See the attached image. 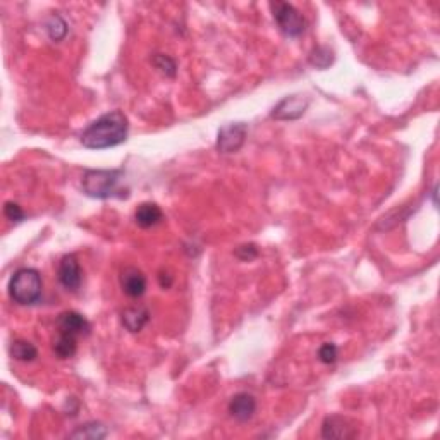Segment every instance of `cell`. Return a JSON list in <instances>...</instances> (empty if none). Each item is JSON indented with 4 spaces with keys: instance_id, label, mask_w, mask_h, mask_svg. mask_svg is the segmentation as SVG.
Returning a JSON list of instances; mask_svg holds the SVG:
<instances>
[{
    "instance_id": "6da1fadb",
    "label": "cell",
    "mask_w": 440,
    "mask_h": 440,
    "mask_svg": "<svg viewBox=\"0 0 440 440\" xmlns=\"http://www.w3.org/2000/svg\"><path fill=\"white\" fill-rule=\"evenodd\" d=\"M129 120L120 111H111L93 120L81 133L80 141L88 150H105L127 140Z\"/></svg>"
},
{
    "instance_id": "7a4b0ae2",
    "label": "cell",
    "mask_w": 440,
    "mask_h": 440,
    "mask_svg": "<svg viewBox=\"0 0 440 440\" xmlns=\"http://www.w3.org/2000/svg\"><path fill=\"white\" fill-rule=\"evenodd\" d=\"M124 172L120 169H88L83 174V193L97 200L108 198H127V190L120 187Z\"/></svg>"
},
{
    "instance_id": "3957f363",
    "label": "cell",
    "mask_w": 440,
    "mask_h": 440,
    "mask_svg": "<svg viewBox=\"0 0 440 440\" xmlns=\"http://www.w3.org/2000/svg\"><path fill=\"white\" fill-rule=\"evenodd\" d=\"M10 299L21 306H31L41 299L43 281L36 269H20L13 274L7 285Z\"/></svg>"
},
{
    "instance_id": "277c9868",
    "label": "cell",
    "mask_w": 440,
    "mask_h": 440,
    "mask_svg": "<svg viewBox=\"0 0 440 440\" xmlns=\"http://www.w3.org/2000/svg\"><path fill=\"white\" fill-rule=\"evenodd\" d=\"M272 9L274 21L277 22L279 29L289 38H298L306 31V20L303 14L296 9L292 3L288 2H272L270 3Z\"/></svg>"
},
{
    "instance_id": "5b68a950",
    "label": "cell",
    "mask_w": 440,
    "mask_h": 440,
    "mask_svg": "<svg viewBox=\"0 0 440 440\" xmlns=\"http://www.w3.org/2000/svg\"><path fill=\"white\" fill-rule=\"evenodd\" d=\"M248 126L244 122H232L225 124L219 129L217 136V150L220 153H236L243 148L246 141Z\"/></svg>"
},
{
    "instance_id": "8992f818",
    "label": "cell",
    "mask_w": 440,
    "mask_h": 440,
    "mask_svg": "<svg viewBox=\"0 0 440 440\" xmlns=\"http://www.w3.org/2000/svg\"><path fill=\"white\" fill-rule=\"evenodd\" d=\"M57 279L62 284L64 289L67 291H78L81 288L83 282V272L80 260H78L76 255H64L59 262L57 269Z\"/></svg>"
},
{
    "instance_id": "52a82bcc",
    "label": "cell",
    "mask_w": 440,
    "mask_h": 440,
    "mask_svg": "<svg viewBox=\"0 0 440 440\" xmlns=\"http://www.w3.org/2000/svg\"><path fill=\"white\" fill-rule=\"evenodd\" d=\"M55 330H57V334H66V336H73L80 339V337L90 336L92 325L81 313L71 310L62 311L59 315L57 322H55Z\"/></svg>"
},
{
    "instance_id": "ba28073f",
    "label": "cell",
    "mask_w": 440,
    "mask_h": 440,
    "mask_svg": "<svg viewBox=\"0 0 440 440\" xmlns=\"http://www.w3.org/2000/svg\"><path fill=\"white\" fill-rule=\"evenodd\" d=\"M323 439H355L358 437V427L351 420L341 415L327 416L322 423Z\"/></svg>"
},
{
    "instance_id": "9c48e42d",
    "label": "cell",
    "mask_w": 440,
    "mask_h": 440,
    "mask_svg": "<svg viewBox=\"0 0 440 440\" xmlns=\"http://www.w3.org/2000/svg\"><path fill=\"white\" fill-rule=\"evenodd\" d=\"M310 100L304 99L299 95H291L282 99L279 104L274 107L272 118L277 120H296L303 118L304 112H306Z\"/></svg>"
},
{
    "instance_id": "30bf717a",
    "label": "cell",
    "mask_w": 440,
    "mask_h": 440,
    "mask_svg": "<svg viewBox=\"0 0 440 440\" xmlns=\"http://www.w3.org/2000/svg\"><path fill=\"white\" fill-rule=\"evenodd\" d=\"M229 413H231L232 418L241 421V423L250 421L257 413V399L250 392L234 394L229 401Z\"/></svg>"
},
{
    "instance_id": "8fae6325",
    "label": "cell",
    "mask_w": 440,
    "mask_h": 440,
    "mask_svg": "<svg viewBox=\"0 0 440 440\" xmlns=\"http://www.w3.org/2000/svg\"><path fill=\"white\" fill-rule=\"evenodd\" d=\"M120 288L129 298H141L146 292V277L136 267H126L120 272Z\"/></svg>"
},
{
    "instance_id": "7c38bea8",
    "label": "cell",
    "mask_w": 440,
    "mask_h": 440,
    "mask_svg": "<svg viewBox=\"0 0 440 440\" xmlns=\"http://www.w3.org/2000/svg\"><path fill=\"white\" fill-rule=\"evenodd\" d=\"M150 320V311L145 306H131L120 313V322L124 329L131 334L141 332Z\"/></svg>"
},
{
    "instance_id": "4fadbf2b",
    "label": "cell",
    "mask_w": 440,
    "mask_h": 440,
    "mask_svg": "<svg viewBox=\"0 0 440 440\" xmlns=\"http://www.w3.org/2000/svg\"><path fill=\"white\" fill-rule=\"evenodd\" d=\"M162 219H164L162 208L157 203L152 201L141 203V205H138L136 212H134V222H136L141 229L153 227V225L160 224Z\"/></svg>"
},
{
    "instance_id": "5bb4252c",
    "label": "cell",
    "mask_w": 440,
    "mask_h": 440,
    "mask_svg": "<svg viewBox=\"0 0 440 440\" xmlns=\"http://www.w3.org/2000/svg\"><path fill=\"white\" fill-rule=\"evenodd\" d=\"M10 356L16 361H21V363H31V361L38 358V349L29 341L16 339L10 344Z\"/></svg>"
},
{
    "instance_id": "9a60e30c",
    "label": "cell",
    "mask_w": 440,
    "mask_h": 440,
    "mask_svg": "<svg viewBox=\"0 0 440 440\" xmlns=\"http://www.w3.org/2000/svg\"><path fill=\"white\" fill-rule=\"evenodd\" d=\"M54 355L59 360H69L76 355L78 351V337L66 336V334H57V339L54 341Z\"/></svg>"
},
{
    "instance_id": "2e32d148",
    "label": "cell",
    "mask_w": 440,
    "mask_h": 440,
    "mask_svg": "<svg viewBox=\"0 0 440 440\" xmlns=\"http://www.w3.org/2000/svg\"><path fill=\"white\" fill-rule=\"evenodd\" d=\"M107 428L101 423H97V421H88V423L80 425L73 434L69 435L71 439H83V440H100L107 437Z\"/></svg>"
},
{
    "instance_id": "e0dca14e",
    "label": "cell",
    "mask_w": 440,
    "mask_h": 440,
    "mask_svg": "<svg viewBox=\"0 0 440 440\" xmlns=\"http://www.w3.org/2000/svg\"><path fill=\"white\" fill-rule=\"evenodd\" d=\"M45 29H47L48 36L52 41H60L66 38L67 35V22L59 16V14H52L48 21L45 22Z\"/></svg>"
},
{
    "instance_id": "ac0fdd59",
    "label": "cell",
    "mask_w": 440,
    "mask_h": 440,
    "mask_svg": "<svg viewBox=\"0 0 440 440\" xmlns=\"http://www.w3.org/2000/svg\"><path fill=\"white\" fill-rule=\"evenodd\" d=\"M310 62L313 64L318 69H327L329 66H332L334 62V54L330 48L327 47H317L310 55Z\"/></svg>"
},
{
    "instance_id": "d6986e66",
    "label": "cell",
    "mask_w": 440,
    "mask_h": 440,
    "mask_svg": "<svg viewBox=\"0 0 440 440\" xmlns=\"http://www.w3.org/2000/svg\"><path fill=\"white\" fill-rule=\"evenodd\" d=\"M153 66H155L162 74H165V76H169V78H174L176 73H178L176 60L169 57V55L157 54L155 57H153Z\"/></svg>"
},
{
    "instance_id": "ffe728a7",
    "label": "cell",
    "mask_w": 440,
    "mask_h": 440,
    "mask_svg": "<svg viewBox=\"0 0 440 440\" xmlns=\"http://www.w3.org/2000/svg\"><path fill=\"white\" fill-rule=\"evenodd\" d=\"M337 358H339V349L334 342H325V344L320 346L318 349V360L325 364H332L336 363Z\"/></svg>"
},
{
    "instance_id": "44dd1931",
    "label": "cell",
    "mask_w": 440,
    "mask_h": 440,
    "mask_svg": "<svg viewBox=\"0 0 440 440\" xmlns=\"http://www.w3.org/2000/svg\"><path fill=\"white\" fill-rule=\"evenodd\" d=\"M3 215H6L7 220L14 222V224H17V222H22L26 219L24 210H22L21 206L14 201H7L6 205H3Z\"/></svg>"
},
{
    "instance_id": "7402d4cb",
    "label": "cell",
    "mask_w": 440,
    "mask_h": 440,
    "mask_svg": "<svg viewBox=\"0 0 440 440\" xmlns=\"http://www.w3.org/2000/svg\"><path fill=\"white\" fill-rule=\"evenodd\" d=\"M234 255L239 258L241 262H251L258 257V248H257V244H253V243L243 244V246L236 248Z\"/></svg>"
},
{
    "instance_id": "603a6c76",
    "label": "cell",
    "mask_w": 440,
    "mask_h": 440,
    "mask_svg": "<svg viewBox=\"0 0 440 440\" xmlns=\"http://www.w3.org/2000/svg\"><path fill=\"white\" fill-rule=\"evenodd\" d=\"M159 281H160V285H162V288H164V289H169V288H171V285H172V281H174V279H172L171 274L162 272L160 276H159Z\"/></svg>"
}]
</instances>
